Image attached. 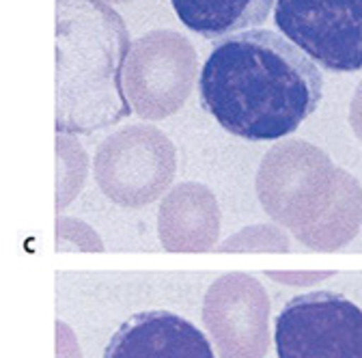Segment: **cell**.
<instances>
[{
	"label": "cell",
	"mask_w": 362,
	"mask_h": 358,
	"mask_svg": "<svg viewBox=\"0 0 362 358\" xmlns=\"http://www.w3.org/2000/svg\"><path fill=\"white\" fill-rule=\"evenodd\" d=\"M132 41L102 0H57V132L90 137L132 115L125 63Z\"/></svg>",
	"instance_id": "7a4b0ae2"
},
{
	"label": "cell",
	"mask_w": 362,
	"mask_h": 358,
	"mask_svg": "<svg viewBox=\"0 0 362 358\" xmlns=\"http://www.w3.org/2000/svg\"><path fill=\"white\" fill-rule=\"evenodd\" d=\"M274 24L322 69H362V0H276Z\"/></svg>",
	"instance_id": "277c9868"
},
{
	"label": "cell",
	"mask_w": 362,
	"mask_h": 358,
	"mask_svg": "<svg viewBox=\"0 0 362 358\" xmlns=\"http://www.w3.org/2000/svg\"><path fill=\"white\" fill-rule=\"evenodd\" d=\"M102 358H216L209 339L186 318L156 308L136 313L110 337Z\"/></svg>",
	"instance_id": "8992f818"
},
{
	"label": "cell",
	"mask_w": 362,
	"mask_h": 358,
	"mask_svg": "<svg viewBox=\"0 0 362 358\" xmlns=\"http://www.w3.org/2000/svg\"><path fill=\"white\" fill-rule=\"evenodd\" d=\"M95 175L102 190L117 203L143 205L170 184L175 149L156 127H127L98 149Z\"/></svg>",
	"instance_id": "5b68a950"
},
{
	"label": "cell",
	"mask_w": 362,
	"mask_h": 358,
	"mask_svg": "<svg viewBox=\"0 0 362 358\" xmlns=\"http://www.w3.org/2000/svg\"><path fill=\"white\" fill-rule=\"evenodd\" d=\"M199 98L233 137L279 141L317 110L324 76L283 33L257 26L214 41L199 74Z\"/></svg>",
	"instance_id": "6da1fadb"
},
{
	"label": "cell",
	"mask_w": 362,
	"mask_h": 358,
	"mask_svg": "<svg viewBox=\"0 0 362 358\" xmlns=\"http://www.w3.org/2000/svg\"><path fill=\"white\" fill-rule=\"evenodd\" d=\"M279 358H362V308L337 291L291 298L274 322Z\"/></svg>",
	"instance_id": "3957f363"
},
{
	"label": "cell",
	"mask_w": 362,
	"mask_h": 358,
	"mask_svg": "<svg viewBox=\"0 0 362 358\" xmlns=\"http://www.w3.org/2000/svg\"><path fill=\"white\" fill-rule=\"evenodd\" d=\"M170 5L190 33L216 41L265 24L276 0H170Z\"/></svg>",
	"instance_id": "52a82bcc"
}]
</instances>
